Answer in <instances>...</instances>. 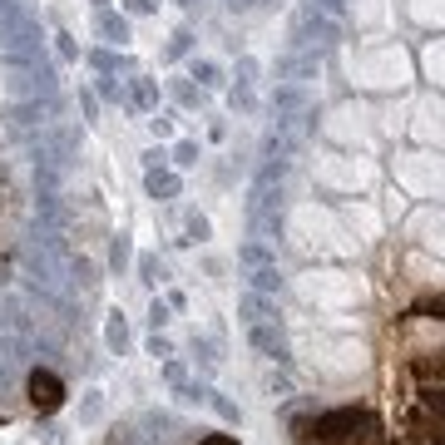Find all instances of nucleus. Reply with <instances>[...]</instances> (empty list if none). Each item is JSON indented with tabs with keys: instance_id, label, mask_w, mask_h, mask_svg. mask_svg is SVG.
Wrapping results in <instances>:
<instances>
[{
	"instance_id": "f257e3e1",
	"label": "nucleus",
	"mask_w": 445,
	"mask_h": 445,
	"mask_svg": "<svg viewBox=\"0 0 445 445\" xmlns=\"http://www.w3.org/2000/svg\"><path fill=\"white\" fill-rule=\"evenodd\" d=\"M366 435H376V416L356 411V406L322 411L307 421V440H317V445H342V440H366Z\"/></svg>"
},
{
	"instance_id": "f03ea898",
	"label": "nucleus",
	"mask_w": 445,
	"mask_h": 445,
	"mask_svg": "<svg viewBox=\"0 0 445 445\" xmlns=\"http://www.w3.org/2000/svg\"><path fill=\"white\" fill-rule=\"evenodd\" d=\"M342 40V30H337V20H331L326 10H317V6H307L302 15H297V25H292V50H331Z\"/></svg>"
},
{
	"instance_id": "7ed1b4c3",
	"label": "nucleus",
	"mask_w": 445,
	"mask_h": 445,
	"mask_svg": "<svg viewBox=\"0 0 445 445\" xmlns=\"http://www.w3.org/2000/svg\"><path fill=\"white\" fill-rule=\"evenodd\" d=\"M6 89H10L15 104H20V99H54V70H50L45 60H35V65H10Z\"/></svg>"
},
{
	"instance_id": "20e7f679",
	"label": "nucleus",
	"mask_w": 445,
	"mask_h": 445,
	"mask_svg": "<svg viewBox=\"0 0 445 445\" xmlns=\"http://www.w3.org/2000/svg\"><path fill=\"white\" fill-rule=\"evenodd\" d=\"M322 75V54L317 50H287L282 60H277V80L282 84H307Z\"/></svg>"
},
{
	"instance_id": "39448f33",
	"label": "nucleus",
	"mask_w": 445,
	"mask_h": 445,
	"mask_svg": "<svg viewBox=\"0 0 445 445\" xmlns=\"http://www.w3.org/2000/svg\"><path fill=\"white\" fill-rule=\"evenodd\" d=\"M248 342L262 352V356H272V361H292V352H287V331H282V322H252L248 326Z\"/></svg>"
},
{
	"instance_id": "423d86ee",
	"label": "nucleus",
	"mask_w": 445,
	"mask_h": 445,
	"mask_svg": "<svg viewBox=\"0 0 445 445\" xmlns=\"http://www.w3.org/2000/svg\"><path fill=\"white\" fill-rule=\"evenodd\" d=\"M60 401H65V381L54 376V371H30V406L40 416H54Z\"/></svg>"
},
{
	"instance_id": "0eeeda50",
	"label": "nucleus",
	"mask_w": 445,
	"mask_h": 445,
	"mask_svg": "<svg viewBox=\"0 0 445 445\" xmlns=\"http://www.w3.org/2000/svg\"><path fill=\"white\" fill-rule=\"evenodd\" d=\"M272 114H277V119L307 114V89H302V84H277V94H272Z\"/></svg>"
},
{
	"instance_id": "6e6552de",
	"label": "nucleus",
	"mask_w": 445,
	"mask_h": 445,
	"mask_svg": "<svg viewBox=\"0 0 445 445\" xmlns=\"http://www.w3.org/2000/svg\"><path fill=\"white\" fill-rule=\"evenodd\" d=\"M238 312H243L248 326H252V322H282V312H277V302H272L267 292H248V297L238 302Z\"/></svg>"
},
{
	"instance_id": "1a4fd4ad",
	"label": "nucleus",
	"mask_w": 445,
	"mask_h": 445,
	"mask_svg": "<svg viewBox=\"0 0 445 445\" xmlns=\"http://www.w3.org/2000/svg\"><path fill=\"white\" fill-rule=\"evenodd\" d=\"M0 331H10V337H30V317H25V302L20 297H0Z\"/></svg>"
},
{
	"instance_id": "9d476101",
	"label": "nucleus",
	"mask_w": 445,
	"mask_h": 445,
	"mask_svg": "<svg viewBox=\"0 0 445 445\" xmlns=\"http://www.w3.org/2000/svg\"><path fill=\"white\" fill-rule=\"evenodd\" d=\"M238 262L252 272V267H272V262H277V252H272V243H262V238H248V243L238 248Z\"/></svg>"
},
{
	"instance_id": "9b49d317",
	"label": "nucleus",
	"mask_w": 445,
	"mask_h": 445,
	"mask_svg": "<svg viewBox=\"0 0 445 445\" xmlns=\"http://www.w3.org/2000/svg\"><path fill=\"white\" fill-rule=\"evenodd\" d=\"M179 174H169V169H149V179H144V193L149 198H179Z\"/></svg>"
},
{
	"instance_id": "f8f14e48",
	"label": "nucleus",
	"mask_w": 445,
	"mask_h": 445,
	"mask_svg": "<svg viewBox=\"0 0 445 445\" xmlns=\"http://www.w3.org/2000/svg\"><path fill=\"white\" fill-rule=\"evenodd\" d=\"M129 104L153 114V109H158V84H153L149 75H134V80H129Z\"/></svg>"
},
{
	"instance_id": "ddd939ff",
	"label": "nucleus",
	"mask_w": 445,
	"mask_h": 445,
	"mask_svg": "<svg viewBox=\"0 0 445 445\" xmlns=\"http://www.w3.org/2000/svg\"><path fill=\"white\" fill-rule=\"evenodd\" d=\"M94 30H99L109 45H124V40H129V20L114 15V10H99V15H94Z\"/></svg>"
},
{
	"instance_id": "4468645a",
	"label": "nucleus",
	"mask_w": 445,
	"mask_h": 445,
	"mask_svg": "<svg viewBox=\"0 0 445 445\" xmlns=\"http://www.w3.org/2000/svg\"><path fill=\"white\" fill-rule=\"evenodd\" d=\"M248 218H252V238L282 243V213H248Z\"/></svg>"
},
{
	"instance_id": "2eb2a0df",
	"label": "nucleus",
	"mask_w": 445,
	"mask_h": 445,
	"mask_svg": "<svg viewBox=\"0 0 445 445\" xmlns=\"http://www.w3.org/2000/svg\"><path fill=\"white\" fill-rule=\"evenodd\" d=\"M104 342H109V352H114V356H124V347H129V326H124V317H119V312H109Z\"/></svg>"
},
{
	"instance_id": "dca6fc26",
	"label": "nucleus",
	"mask_w": 445,
	"mask_h": 445,
	"mask_svg": "<svg viewBox=\"0 0 445 445\" xmlns=\"http://www.w3.org/2000/svg\"><path fill=\"white\" fill-rule=\"evenodd\" d=\"M248 277H252V292H282V272H277V262L272 267H252Z\"/></svg>"
},
{
	"instance_id": "f3484780",
	"label": "nucleus",
	"mask_w": 445,
	"mask_h": 445,
	"mask_svg": "<svg viewBox=\"0 0 445 445\" xmlns=\"http://www.w3.org/2000/svg\"><path fill=\"white\" fill-rule=\"evenodd\" d=\"M421 406L445 425V386H425V391H421Z\"/></svg>"
},
{
	"instance_id": "a211bd4d",
	"label": "nucleus",
	"mask_w": 445,
	"mask_h": 445,
	"mask_svg": "<svg viewBox=\"0 0 445 445\" xmlns=\"http://www.w3.org/2000/svg\"><path fill=\"white\" fill-rule=\"evenodd\" d=\"M228 104L238 109V114H252V109H257V94H252V84H233V89H228Z\"/></svg>"
},
{
	"instance_id": "6ab92c4d",
	"label": "nucleus",
	"mask_w": 445,
	"mask_h": 445,
	"mask_svg": "<svg viewBox=\"0 0 445 445\" xmlns=\"http://www.w3.org/2000/svg\"><path fill=\"white\" fill-rule=\"evenodd\" d=\"M267 396H272V401H292V396H297L292 376H277V371H272V376H267Z\"/></svg>"
},
{
	"instance_id": "aec40b11",
	"label": "nucleus",
	"mask_w": 445,
	"mask_h": 445,
	"mask_svg": "<svg viewBox=\"0 0 445 445\" xmlns=\"http://www.w3.org/2000/svg\"><path fill=\"white\" fill-rule=\"evenodd\" d=\"M193 80H198V89H218V84H222V75H218L213 60H198V65H193Z\"/></svg>"
},
{
	"instance_id": "412c9836",
	"label": "nucleus",
	"mask_w": 445,
	"mask_h": 445,
	"mask_svg": "<svg viewBox=\"0 0 445 445\" xmlns=\"http://www.w3.org/2000/svg\"><path fill=\"white\" fill-rule=\"evenodd\" d=\"M89 65H94L99 75H114V70H119L124 60H119V54H114V50H94V54H89Z\"/></svg>"
},
{
	"instance_id": "4be33fe9",
	"label": "nucleus",
	"mask_w": 445,
	"mask_h": 445,
	"mask_svg": "<svg viewBox=\"0 0 445 445\" xmlns=\"http://www.w3.org/2000/svg\"><path fill=\"white\" fill-rule=\"evenodd\" d=\"M104 416V396L99 391H84V406H80V421L89 425V421H99Z\"/></svg>"
},
{
	"instance_id": "5701e85b",
	"label": "nucleus",
	"mask_w": 445,
	"mask_h": 445,
	"mask_svg": "<svg viewBox=\"0 0 445 445\" xmlns=\"http://www.w3.org/2000/svg\"><path fill=\"white\" fill-rule=\"evenodd\" d=\"M193 361H198L203 371H213V366H218V352H213V342H198V337H193Z\"/></svg>"
},
{
	"instance_id": "b1692460",
	"label": "nucleus",
	"mask_w": 445,
	"mask_h": 445,
	"mask_svg": "<svg viewBox=\"0 0 445 445\" xmlns=\"http://www.w3.org/2000/svg\"><path fill=\"white\" fill-rule=\"evenodd\" d=\"M70 272H75V282H80V287H94V282H99V277H94V262H84V257H75Z\"/></svg>"
},
{
	"instance_id": "393cba45",
	"label": "nucleus",
	"mask_w": 445,
	"mask_h": 445,
	"mask_svg": "<svg viewBox=\"0 0 445 445\" xmlns=\"http://www.w3.org/2000/svg\"><path fill=\"white\" fill-rule=\"evenodd\" d=\"M109 262H114V267H119V272H124V267H129V238H124V233H119V238H114V243H109Z\"/></svg>"
},
{
	"instance_id": "a878e982",
	"label": "nucleus",
	"mask_w": 445,
	"mask_h": 445,
	"mask_svg": "<svg viewBox=\"0 0 445 445\" xmlns=\"http://www.w3.org/2000/svg\"><path fill=\"white\" fill-rule=\"evenodd\" d=\"M139 277H144L149 287H153V282H163V262H158V257H139Z\"/></svg>"
},
{
	"instance_id": "bb28decb",
	"label": "nucleus",
	"mask_w": 445,
	"mask_h": 445,
	"mask_svg": "<svg viewBox=\"0 0 445 445\" xmlns=\"http://www.w3.org/2000/svg\"><path fill=\"white\" fill-rule=\"evenodd\" d=\"M208 406H213V411H218L222 421H238V406H233L228 396H218V391H208Z\"/></svg>"
},
{
	"instance_id": "cd10ccee",
	"label": "nucleus",
	"mask_w": 445,
	"mask_h": 445,
	"mask_svg": "<svg viewBox=\"0 0 445 445\" xmlns=\"http://www.w3.org/2000/svg\"><path fill=\"white\" fill-rule=\"evenodd\" d=\"M174 163H179V169H188V163H198V144H188V139H183V144L174 149Z\"/></svg>"
},
{
	"instance_id": "c85d7f7f",
	"label": "nucleus",
	"mask_w": 445,
	"mask_h": 445,
	"mask_svg": "<svg viewBox=\"0 0 445 445\" xmlns=\"http://www.w3.org/2000/svg\"><path fill=\"white\" fill-rule=\"evenodd\" d=\"M149 356H163V361L174 356V347H169V337H163V331H153V337H149Z\"/></svg>"
},
{
	"instance_id": "c756f323",
	"label": "nucleus",
	"mask_w": 445,
	"mask_h": 445,
	"mask_svg": "<svg viewBox=\"0 0 445 445\" xmlns=\"http://www.w3.org/2000/svg\"><path fill=\"white\" fill-rule=\"evenodd\" d=\"M149 326H153V331L169 326V302H153V307H149Z\"/></svg>"
},
{
	"instance_id": "7c9ffc66",
	"label": "nucleus",
	"mask_w": 445,
	"mask_h": 445,
	"mask_svg": "<svg viewBox=\"0 0 445 445\" xmlns=\"http://www.w3.org/2000/svg\"><path fill=\"white\" fill-rule=\"evenodd\" d=\"M193 238H208V218L203 213H188V238L183 243H193Z\"/></svg>"
},
{
	"instance_id": "2f4dec72",
	"label": "nucleus",
	"mask_w": 445,
	"mask_h": 445,
	"mask_svg": "<svg viewBox=\"0 0 445 445\" xmlns=\"http://www.w3.org/2000/svg\"><path fill=\"white\" fill-rule=\"evenodd\" d=\"M109 445H144V440H139V430H134V425H119L114 435H109Z\"/></svg>"
},
{
	"instance_id": "473e14b6",
	"label": "nucleus",
	"mask_w": 445,
	"mask_h": 445,
	"mask_svg": "<svg viewBox=\"0 0 445 445\" xmlns=\"http://www.w3.org/2000/svg\"><path fill=\"white\" fill-rule=\"evenodd\" d=\"M188 45H193V35H188V30H179V35L169 40V54H174V60H179V54H188Z\"/></svg>"
},
{
	"instance_id": "72a5a7b5",
	"label": "nucleus",
	"mask_w": 445,
	"mask_h": 445,
	"mask_svg": "<svg viewBox=\"0 0 445 445\" xmlns=\"http://www.w3.org/2000/svg\"><path fill=\"white\" fill-rule=\"evenodd\" d=\"M252 80H257V60L243 54V60H238V84H252Z\"/></svg>"
},
{
	"instance_id": "f704fd0d",
	"label": "nucleus",
	"mask_w": 445,
	"mask_h": 445,
	"mask_svg": "<svg viewBox=\"0 0 445 445\" xmlns=\"http://www.w3.org/2000/svg\"><path fill=\"white\" fill-rule=\"evenodd\" d=\"M99 94H104V99H124V89H119L114 75H104V80H99Z\"/></svg>"
},
{
	"instance_id": "c9c22d12",
	"label": "nucleus",
	"mask_w": 445,
	"mask_h": 445,
	"mask_svg": "<svg viewBox=\"0 0 445 445\" xmlns=\"http://www.w3.org/2000/svg\"><path fill=\"white\" fill-rule=\"evenodd\" d=\"M163 376H169L174 386H183V381H188V376H183V361H174V356H169V361H163Z\"/></svg>"
},
{
	"instance_id": "e433bc0d",
	"label": "nucleus",
	"mask_w": 445,
	"mask_h": 445,
	"mask_svg": "<svg viewBox=\"0 0 445 445\" xmlns=\"http://www.w3.org/2000/svg\"><path fill=\"white\" fill-rule=\"evenodd\" d=\"M54 50H60V60H75V54H80V50H75V40H70V35H54Z\"/></svg>"
},
{
	"instance_id": "4c0bfd02",
	"label": "nucleus",
	"mask_w": 445,
	"mask_h": 445,
	"mask_svg": "<svg viewBox=\"0 0 445 445\" xmlns=\"http://www.w3.org/2000/svg\"><path fill=\"white\" fill-rule=\"evenodd\" d=\"M149 124H153L158 139H169V134H174V119H169V114H158V119H149Z\"/></svg>"
},
{
	"instance_id": "58836bf2",
	"label": "nucleus",
	"mask_w": 445,
	"mask_h": 445,
	"mask_svg": "<svg viewBox=\"0 0 445 445\" xmlns=\"http://www.w3.org/2000/svg\"><path fill=\"white\" fill-rule=\"evenodd\" d=\"M174 94H179V99H183V104H198V94H203V89H193V84H179V89H174Z\"/></svg>"
},
{
	"instance_id": "ea45409f",
	"label": "nucleus",
	"mask_w": 445,
	"mask_h": 445,
	"mask_svg": "<svg viewBox=\"0 0 445 445\" xmlns=\"http://www.w3.org/2000/svg\"><path fill=\"white\" fill-rule=\"evenodd\" d=\"M124 6H129V15H149V10H153V0H124Z\"/></svg>"
},
{
	"instance_id": "a19ab883",
	"label": "nucleus",
	"mask_w": 445,
	"mask_h": 445,
	"mask_svg": "<svg viewBox=\"0 0 445 445\" xmlns=\"http://www.w3.org/2000/svg\"><path fill=\"white\" fill-rule=\"evenodd\" d=\"M342 6H347V0H317V10H326V15H337Z\"/></svg>"
},
{
	"instance_id": "79ce46f5",
	"label": "nucleus",
	"mask_w": 445,
	"mask_h": 445,
	"mask_svg": "<svg viewBox=\"0 0 445 445\" xmlns=\"http://www.w3.org/2000/svg\"><path fill=\"white\" fill-rule=\"evenodd\" d=\"M198 445H238V440H233V435H203Z\"/></svg>"
},
{
	"instance_id": "37998d69",
	"label": "nucleus",
	"mask_w": 445,
	"mask_h": 445,
	"mask_svg": "<svg viewBox=\"0 0 445 445\" xmlns=\"http://www.w3.org/2000/svg\"><path fill=\"white\" fill-rule=\"evenodd\" d=\"M421 312H430V317H445V297H435V302H425Z\"/></svg>"
},
{
	"instance_id": "c03bdc74",
	"label": "nucleus",
	"mask_w": 445,
	"mask_h": 445,
	"mask_svg": "<svg viewBox=\"0 0 445 445\" xmlns=\"http://www.w3.org/2000/svg\"><path fill=\"white\" fill-rule=\"evenodd\" d=\"M425 440H430V445H445V425H435V430H430Z\"/></svg>"
}]
</instances>
